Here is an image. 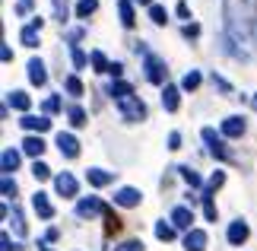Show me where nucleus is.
Instances as JSON below:
<instances>
[{"label": "nucleus", "instance_id": "obj_1", "mask_svg": "<svg viewBox=\"0 0 257 251\" xmlns=\"http://www.w3.org/2000/svg\"><path fill=\"white\" fill-rule=\"evenodd\" d=\"M222 10H225V35L248 51L254 23H257V0H225Z\"/></svg>", "mask_w": 257, "mask_h": 251}, {"label": "nucleus", "instance_id": "obj_2", "mask_svg": "<svg viewBox=\"0 0 257 251\" xmlns=\"http://www.w3.org/2000/svg\"><path fill=\"white\" fill-rule=\"evenodd\" d=\"M117 112H121V118H124V121H131V124L146 121V105H143L140 96H127V99H121V102H117Z\"/></svg>", "mask_w": 257, "mask_h": 251}, {"label": "nucleus", "instance_id": "obj_3", "mask_svg": "<svg viewBox=\"0 0 257 251\" xmlns=\"http://www.w3.org/2000/svg\"><path fill=\"white\" fill-rule=\"evenodd\" d=\"M143 73L153 86H165V76H169V67H165L162 57L156 54H143Z\"/></svg>", "mask_w": 257, "mask_h": 251}, {"label": "nucleus", "instance_id": "obj_4", "mask_svg": "<svg viewBox=\"0 0 257 251\" xmlns=\"http://www.w3.org/2000/svg\"><path fill=\"white\" fill-rule=\"evenodd\" d=\"M200 137H203L206 149H210V156H216V159H229V146H225L222 130H216V127H203V130H200Z\"/></svg>", "mask_w": 257, "mask_h": 251}, {"label": "nucleus", "instance_id": "obj_5", "mask_svg": "<svg viewBox=\"0 0 257 251\" xmlns=\"http://www.w3.org/2000/svg\"><path fill=\"white\" fill-rule=\"evenodd\" d=\"M102 213H108V207H105L95 194L76 200V216H80V219H95V216H102Z\"/></svg>", "mask_w": 257, "mask_h": 251}, {"label": "nucleus", "instance_id": "obj_6", "mask_svg": "<svg viewBox=\"0 0 257 251\" xmlns=\"http://www.w3.org/2000/svg\"><path fill=\"white\" fill-rule=\"evenodd\" d=\"M42 26H45V19H42V16H35L32 23H26V26H23V32H19V42H23L26 48H38V35H42Z\"/></svg>", "mask_w": 257, "mask_h": 251}, {"label": "nucleus", "instance_id": "obj_7", "mask_svg": "<svg viewBox=\"0 0 257 251\" xmlns=\"http://www.w3.org/2000/svg\"><path fill=\"white\" fill-rule=\"evenodd\" d=\"M140 200H143V194H140V188H131V185H124V188H117L114 191V204L117 207H140Z\"/></svg>", "mask_w": 257, "mask_h": 251}, {"label": "nucleus", "instance_id": "obj_8", "mask_svg": "<svg viewBox=\"0 0 257 251\" xmlns=\"http://www.w3.org/2000/svg\"><path fill=\"white\" fill-rule=\"evenodd\" d=\"M54 191H57L61 197L73 200V197H76V191H80V185H76V178H73L70 172H61V175H54Z\"/></svg>", "mask_w": 257, "mask_h": 251}, {"label": "nucleus", "instance_id": "obj_9", "mask_svg": "<svg viewBox=\"0 0 257 251\" xmlns=\"http://www.w3.org/2000/svg\"><path fill=\"white\" fill-rule=\"evenodd\" d=\"M19 124H23L29 134H48V130H51V118L48 115H23Z\"/></svg>", "mask_w": 257, "mask_h": 251}, {"label": "nucleus", "instance_id": "obj_10", "mask_svg": "<svg viewBox=\"0 0 257 251\" xmlns=\"http://www.w3.org/2000/svg\"><path fill=\"white\" fill-rule=\"evenodd\" d=\"M57 149H61V156L64 159H76L80 156V140H76L73 134H67V130H61V134H57Z\"/></svg>", "mask_w": 257, "mask_h": 251}, {"label": "nucleus", "instance_id": "obj_11", "mask_svg": "<svg viewBox=\"0 0 257 251\" xmlns=\"http://www.w3.org/2000/svg\"><path fill=\"white\" fill-rule=\"evenodd\" d=\"M248 235H251V226L244 223V219H232V223H229V232H225V238H229V245H235V248H238V245H244V242H248Z\"/></svg>", "mask_w": 257, "mask_h": 251}, {"label": "nucleus", "instance_id": "obj_12", "mask_svg": "<svg viewBox=\"0 0 257 251\" xmlns=\"http://www.w3.org/2000/svg\"><path fill=\"white\" fill-rule=\"evenodd\" d=\"M244 127H248V121H244L241 115H229L225 121L219 124V130H222V137H229V140H235V137H241L244 134Z\"/></svg>", "mask_w": 257, "mask_h": 251}, {"label": "nucleus", "instance_id": "obj_13", "mask_svg": "<svg viewBox=\"0 0 257 251\" xmlns=\"http://www.w3.org/2000/svg\"><path fill=\"white\" fill-rule=\"evenodd\" d=\"M26 73H29V83H32V86H45L48 83V70H45L42 57H32V61L26 64Z\"/></svg>", "mask_w": 257, "mask_h": 251}, {"label": "nucleus", "instance_id": "obj_14", "mask_svg": "<svg viewBox=\"0 0 257 251\" xmlns=\"http://www.w3.org/2000/svg\"><path fill=\"white\" fill-rule=\"evenodd\" d=\"M172 226L175 229H184V232H191V229H194V210L191 207H175L172 210Z\"/></svg>", "mask_w": 257, "mask_h": 251}, {"label": "nucleus", "instance_id": "obj_15", "mask_svg": "<svg viewBox=\"0 0 257 251\" xmlns=\"http://www.w3.org/2000/svg\"><path fill=\"white\" fill-rule=\"evenodd\" d=\"M32 210L38 213V219H54V207H51V200H48L45 191H35L32 194Z\"/></svg>", "mask_w": 257, "mask_h": 251}, {"label": "nucleus", "instance_id": "obj_16", "mask_svg": "<svg viewBox=\"0 0 257 251\" xmlns=\"http://www.w3.org/2000/svg\"><path fill=\"white\" fill-rule=\"evenodd\" d=\"M7 105L16 108V112H23V115H29L32 99H29V93H23V89H10V93H7Z\"/></svg>", "mask_w": 257, "mask_h": 251}, {"label": "nucleus", "instance_id": "obj_17", "mask_svg": "<svg viewBox=\"0 0 257 251\" xmlns=\"http://www.w3.org/2000/svg\"><path fill=\"white\" fill-rule=\"evenodd\" d=\"M162 105H165V112H178V105H181V86L165 83L162 86Z\"/></svg>", "mask_w": 257, "mask_h": 251}, {"label": "nucleus", "instance_id": "obj_18", "mask_svg": "<svg viewBox=\"0 0 257 251\" xmlns=\"http://www.w3.org/2000/svg\"><path fill=\"white\" fill-rule=\"evenodd\" d=\"M86 182L92 188H108L114 182V172H108V169H86Z\"/></svg>", "mask_w": 257, "mask_h": 251}, {"label": "nucleus", "instance_id": "obj_19", "mask_svg": "<svg viewBox=\"0 0 257 251\" xmlns=\"http://www.w3.org/2000/svg\"><path fill=\"white\" fill-rule=\"evenodd\" d=\"M184 251H206V232L203 229H191V232H184Z\"/></svg>", "mask_w": 257, "mask_h": 251}, {"label": "nucleus", "instance_id": "obj_20", "mask_svg": "<svg viewBox=\"0 0 257 251\" xmlns=\"http://www.w3.org/2000/svg\"><path fill=\"white\" fill-rule=\"evenodd\" d=\"M19 149H13V146H7L4 153H0V169H4V175H13L16 169H19Z\"/></svg>", "mask_w": 257, "mask_h": 251}, {"label": "nucleus", "instance_id": "obj_21", "mask_svg": "<svg viewBox=\"0 0 257 251\" xmlns=\"http://www.w3.org/2000/svg\"><path fill=\"white\" fill-rule=\"evenodd\" d=\"M23 153L32 156V159H42V153H45V140H42V134H29V137L23 140Z\"/></svg>", "mask_w": 257, "mask_h": 251}, {"label": "nucleus", "instance_id": "obj_22", "mask_svg": "<svg viewBox=\"0 0 257 251\" xmlns=\"http://www.w3.org/2000/svg\"><path fill=\"white\" fill-rule=\"evenodd\" d=\"M117 16H121V26H124V29H134V26H137L134 0H117Z\"/></svg>", "mask_w": 257, "mask_h": 251}, {"label": "nucleus", "instance_id": "obj_23", "mask_svg": "<svg viewBox=\"0 0 257 251\" xmlns=\"http://www.w3.org/2000/svg\"><path fill=\"white\" fill-rule=\"evenodd\" d=\"M108 96H111L114 102H121V99L134 96V86L127 83V79H111V86H108Z\"/></svg>", "mask_w": 257, "mask_h": 251}, {"label": "nucleus", "instance_id": "obj_24", "mask_svg": "<svg viewBox=\"0 0 257 251\" xmlns=\"http://www.w3.org/2000/svg\"><path fill=\"white\" fill-rule=\"evenodd\" d=\"M200 83H203V73H200V70H191V73L181 76V93H194Z\"/></svg>", "mask_w": 257, "mask_h": 251}, {"label": "nucleus", "instance_id": "obj_25", "mask_svg": "<svg viewBox=\"0 0 257 251\" xmlns=\"http://www.w3.org/2000/svg\"><path fill=\"white\" fill-rule=\"evenodd\" d=\"M175 169H178V175H181V178H184V182L191 185V188H206V185H203V178L197 175L191 165H175Z\"/></svg>", "mask_w": 257, "mask_h": 251}, {"label": "nucleus", "instance_id": "obj_26", "mask_svg": "<svg viewBox=\"0 0 257 251\" xmlns=\"http://www.w3.org/2000/svg\"><path fill=\"white\" fill-rule=\"evenodd\" d=\"M89 64H92L95 73H108V67H111V61H108L102 51H89Z\"/></svg>", "mask_w": 257, "mask_h": 251}, {"label": "nucleus", "instance_id": "obj_27", "mask_svg": "<svg viewBox=\"0 0 257 251\" xmlns=\"http://www.w3.org/2000/svg\"><path fill=\"white\" fill-rule=\"evenodd\" d=\"M98 10V0H80V4H76V10H73V16L76 19H89Z\"/></svg>", "mask_w": 257, "mask_h": 251}, {"label": "nucleus", "instance_id": "obj_28", "mask_svg": "<svg viewBox=\"0 0 257 251\" xmlns=\"http://www.w3.org/2000/svg\"><path fill=\"white\" fill-rule=\"evenodd\" d=\"M64 89H67V96L80 99V96H83V83H80V76H76V73H70V76H64Z\"/></svg>", "mask_w": 257, "mask_h": 251}, {"label": "nucleus", "instance_id": "obj_29", "mask_svg": "<svg viewBox=\"0 0 257 251\" xmlns=\"http://www.w3.org/2000/svg\"><path fill=\"white\" fill-rule=\"evenodd\" d=\"M222 185H225V172H222V169H216V172L210 175V182H206V188H203V194H216Z\"/></svg>", "mask_w": 257, "mask_h": 251}, {"label": "nucleus", "instance_id": "obj_30", "mask_svg": "<svg viewBox=\"0 0 257 251\" xmlns=\"http://www.w3.org/2000/svg\"><path fill=\"white\" fill-rule=\"evenodd\" d=\"M70 61H73L76 70H86V67H89V54L83 51L80 45H76V48H70Z\"/></svg>", "mask_w": 257, "mask_h": 251}, {"label": "nucleus", "instance_id": "obj_31", "mask_svg": "<svg viewBox=\"0 0 257 251\" xmlns=\"http://www.w3.org/2000/svg\"><path fill=\"white\" fill-rule=\"evenodd\" d=\"M32 175H35V182H48V178H51V165L42 162V159H35V162H32Z\"/></svg>", "mask_w": 257, "mask_h": 251}, {"label": "nucleus", "instance_id": "obj_32", "mask_svg": "<svg viewBox=\"0 0 257 251\" xmlns=\"http://www.w3.org/2000/svg\"><path fill=\"white\" fill-rule=\"evenodd\" d=\"M67 121H70L73 127H83L86 124V112L80 105H70V108H67Z\"/></svg>", "mask_w": 257, "mask_h": 251}, {"label": "nucleus", "instance_id": "obj_33", "mask_svg": "<svg viewBox=\"0 0 257 251\" xmlns=\"http://www.w3.org/2000/svg\"><path fill=\"white\" fill-rule=\"evenodd\" d=\"M156 238H162V242H172V238H175V226L165 223V219H159V223H156Z\"/></svg>", "mask_w": 257, "mask_h": 251}, {"label": "nucleus", "instance_id": "obj_34", "mask_svg": "<svg viewBox=\"0 0 257 251\" xmlns=\"http://www.w3.org/2000/svg\"><path fill=\"white\" fill-rule=\"evenodd\" d=\"M10 223H13V232L23 238L26 235V219H23V210H16L13 207V213H10Z\"/></svg>", "mask_w": 257, "mask_h": 251}, {"label": "nucleus", "instance_id": "obj_35", "mask_svg": "<svg viewBox=\"0 0 257 251\" xmlns=\"http://www.w3.org/2000/svg\"><path fill=\"white\" fill-rule=\"evenodd\" d=\"M203 216L210 219V223L219 219V210H216V204H213V194H203Z\"/></svg>", "mask_w": 257, "mask_h": 251}, {"label": "nucleus", "instance_id": "obj_36", "mask_svg": "<svg viewBox=\"0 0 257 251\" xmlns=\"http://www.w3.org/2000/svg\"><path fill=\"white\" fill-rule=\"evenodd\" d=\"M150 19H153L156 26H165V23H169V13H165V7L153 4V7H150Z\"/></svg>", "mask_w": 257, "mask_h": 251}, {"label": "nucleus", "instance_id": "obj_37", "mask_svg": "<svg viewBox=\"0 0 257 251\" xmlns=\"http://www.w3.org/2000/svg\"><path fill=\"white\" fill-rule=\"evenodd\" d=\"M0 191H4V200L16 197V178H13V175H4V182H0Z\"/></svg>", "mask_w": 257, "mask_h": 251}, {"label": "nucleus", "instance_id": "obj_38", "mask_svg": "<svg viewBox=\"0 0 257 251\" xmlns=\"http://www.w3.org/2000/svg\"><path fill=\"white\" fill-rule=\"evenodd\" d=\"M213 86L219 89L222 96H232V93H235V89H232V83H229V79H225V76H219V73H213Z\"/></svg>", "mask_w": 257, "mask_h": 251}, {"label": "nucleus", "instance_id": "obj_39", "mask_svg": "<svg viewBox=\"0 0 257 251\" xmlns=\"http://www.w3.org/2000/svg\"><path fill=\"white\" fill-rule=\"evenodd\" d=\"M114 251H143V242H140V238H127V242L114 245Z\"/></svg>", "mask_w": 257, "mask_h": 251}, {"label": "nucleus", "instance_id": "obj_40", "mask_svg": "<svg viewBox=\"0 0 257 251\" xmlns=\"http://www.w3.org/2000/svg\"><path fill=\"white\" fill-rule=\"evenodd\" d=\"M181 32H184V38H187V42H194V38H200V26H197V23H184V29H181Z\"/></svg>", "mask_w": 257, "mask_h": 251}, {"label": "nucleus", "instance_id": "obj_41", "mask_svg": "<svg viewBox=\"0 0 257 251\" xmlns=\"http://www.w3.org/2000/svg\"><path fill=\"white\" fill-rule=\"evenodd\" d=\"M54 112H61V96H51L45 102V115H54Z\"/></svg>", "mask_w": 257, "mask_h": 251}, {"label": "nucleus", "instance_id": "obj_42", "mask_svg": "<svg viewBox=\"0 0 257 251\" xmlns=\"http://www.w3.org/2000/svg\"><path fill=\"white\" fill-rule=\"evenodd\" d=\"M175 13H178V16H181V19H184V23H191V7H187V4H184V0H178V7H175Z\"/></svg>", "mask_w": 257, "mask_h": 251}, {"label": "nucleus", "instance_id": "obj_43", "mask_svg": "<svg viewBox=\"0 0 257 251\" xmlns=\"http://www.w3.org/2000/svg\"><path fill=\"white\" fill-rule=\"evenodd\" d=\"M0 251H19V245H16L7 232H4V235H0Z\"/></svg>", "mask_w": 257, "mask_h": 251}, {"label": "nucleus", "instance_id": "obj_44", "mask_svg": "<svg viewBox=\"0 0 257 251\" xmlns=\"http://www.w3.org/2000/svg\"><path fill=\"white\" fill-rule=\"evenodd\" d=\"M54 13L61 23H67V0H54Z\"/></svg>", "mask_w": 257, "mask_h": 251}, {"label": "nucleus", "instance_id": "obj_45", "mask_svg": "<svg viewBox=\"0 0 257 251\" xmlns=\"http://www.w3.org/2000/svg\"><path fill=\"white\" fill-rule=\"evenodd\" d=\"M108 73H111V79H121V76H124V64H121V61H111Z\"/></svg>", "mask_w": 257, "mask_h": 251}, {"label": "nucleus", "instance_id": "obj_46", "mask_svg": "<svg viewBox=\"0 0 257 251\" xmlns=\"http://www.w3.org/2000/svg\"><path fill=\"white\" fill-rule=\"evenodd\" d=\"M169 149H181V134H178V130L169 134Z\"/></svg>", "mask_w": 257, "mask_h": 251}, {"label": "nucleus", "instance_id": "obj_47", "mask_svg": "<svg viewBox=\"0 0 257 251\" xmlns=\"http://www.w3.org/2000/svg\"><path fill=\"white\" fill-rule=\"evenodd\" d=\"M29 10H32V0H19V4H16V16H26Z\"/></svg>", "mask_w": 257, "mask_h": 251}, {"label": "nucleus", "instance_id": "obj_48", "mask_svg": "<svg viewBox=\"0 0 257 251\" xmlns=\"http://www.w3.org/2000/svg\"><path fill=\"white\" fill-rule=\"evenodd\" d=\"M0 57H4V64H10V61H13V48L4 45V48H0Z\"/></svg>", "mask_w": 257, "mask_h": 251}, {"label": "nucleus", "instance_id": "obj_49", "mask_svg": "<svg viewBox=\"0 0 257 251\" xmlns=\"http://www.w3.org/2000/svg\"><path fill=\"white\" fill-rule=\"evenodd\" d=\"M38 251H54V248H48V242H38Z\"/></svg>", "mask_w": 257, "mask_h": 251}, {"label": "nucleus", "instance_id": "obj_50", "mask_svg": "<svg viewBox=\"0 0 257 251\" xmlns=\"http://www.w3.org/2000/svg\"><path fill=\"white\" fill-rule=\"evenodd\" d=\"M251 108H254V112H257V93L251 96Z\"/></svg>", "mask_w": 257, "mask_h": 251}, {"label": "nucleus", "instance_id": "obj_51", "mask_svg": "<svg viewBox=\"0 0 257 251\" xmlns=\"http://www.w3.org/2000/svg\"><path fill=\"white\" fill-rule=\"evenodd\" d=\"M137 4H143V7H153V0H137Z\"/></svg>", "mask_w": 257, "mask_h": 251}]
</instances>
